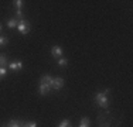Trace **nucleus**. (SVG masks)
<instances>
[{"instance_id":"obj_17","label":"nucleus","mask_w":133,"mask_h":127,"mask_svg":"<svg viewBox=\"0 0 133 127\" xmlns=\"http://www.w3.org/2000/svg\"><path fill=\"white\" fill-rule=\"evenodd\" d=\"M7 74V71H6V68H3V66H0V79H3Z\"/></svg>"},{"instance_id":"obj_8","label":"nucleus","mask_w":133,"mask_h":127,"mask_svg":"<svg viewBox=\"0 0 133 127\" xmlns=\"http://www.w3.org/2000/svg\"><path fill=\"white\" fill-rule=\"evenodd\" d=\"M17 24H18V21L16 20V18H11V20H9V21H7V27H9V28H14V27H17Z\"/></svg>"},{"instance_id":"obj_6","label":"nucleus","mask_w":133,"mask_h":127,"mask_svg":"<svg viewBox=\"0 0 133 127\" xmlns=\"http://www.w3.org/2000/svg\"><path fill=\"white\" fill-rule=\"evenodd\" d=\"M9 68L11 69V71H20L21 68H23V62H10L9 64Z\"/></svg>"},{"instance_id":"obj_18","label":"nucleus","mask_w":133,"mask_h":127,"mask_svg":"<svg viewBox=\"0 0 133 127\" xmlns=\"http://www.w3.org/2000/svg\"><path fill=\"white\" fill-rule=\"evenodd\" d=\"M16 14H17V17H18V18L23 17V11H21V10H16Z\"/></svg>"},{"instance_id":"obj_14","label":"nucleus","mask_w":133,"mask_h":127,"mask_svg":"<svg viewBox=\"0 0 133 127\" xmlns=\"http://www.w3.org/2000/svg\"><path fill=\"white\" fill-rule=\"evenodd\" d=\"M21 127H37V123L36 122H26L21 124Z\"/></svg>"},{"instance_id":"obj_4","label":"nucleus","mask_w":133,"mask_h":127,"mask_svg":"<svg viewBox=\"0 0 133 127\" xmlns=\"http://www.w3.org/2000/svg\"><path fill=\"white\" fill-rule=\"evenodd\" d=\"M51 86H50L48 83H40V88H38V92H40V95H48L50 93V90H51Z\"/></svg>"},{"instance_id":"obj_5","label":"nucleus","mask_w":133,"mask_h":127,"mask_svg":"<svg viewBox=\"0 0 133 127\" xmlns=\"http://www.w3.org/2000/svg\"><path fill=\"white\" fill-rule=\"evenodd\" d=\"M51 55L54 57V58H61L62 57V48L58 45H54L51 48Z\"/></svg>"},{"instance_id":"obj_10","label":"nucleus","mask_w":133,"mask_h":127,"mask_svg":"<svg viewBox=\"0 0 133 127\" xmlns=\"http://www.w3.org/2000/svg\"><path fill=\"white\" fill-rule=\"evenodd\" d=\"M6 65H7V59H6V55H4V54H0V66H3V68H4Z\"/></svg>"},{"instance_id":"obj_9","label":"nucleus","mask_w":133,"mask_h":127,"mask_svg":"<svg viewBox=\"0 0 133 127\" xmlns=\"http://www.w3.org/2000/svg\"><path fill=\"white\" fill-rule=\"evenodd\" d=\"M7 127H21V123L18 120H10Z\"/></svg>"},{"instance_id":"obj_3","label":"nucleus","mask_w":133,"mask_h":127,"mask_svg":"<svg viewBox=\"0 0 133 127\" xmlns=\"http://www.w3.org/2000/svg\"><path fill=\"white\" fill-rule=\"evenodd\" d=\"M50 86L54 88V89H57V90H59V89L64 86V79H62V78H52V82H51Z\"/></svg>"},{"instance_id":"obj_15","label":"nucleus","mask_w":133,"mask_h":127,"mask_svg":"<svg viewBox=\"0 0 133 127\" xmlns=\"http://www.w3.org/2000/svg\"><path fill=\"white\" fill-rule=\"evenodd\" d=\"M7 43H9V38L6 37V36H2V37H0V47H2V45H6Z\"/></svg>"},{"instance_id":"obj_19","label":"nucleus","mask_w":133,"mask_h":127,"mask_svg":"<svg viewBox=\"0 0 133 127\" xmlns=\"http://www.w3.org/2000/svg\"><path fill=\"white\" fill-rule=\"evenodd\" d=\"M2 28H3V27H2V23H0V33H2Z\"/></svg>"},{"instance_id":"obj_1","label":"nucleus","mask_w":133,"mask_h":127,"mask_svg":"<svg viewBox=\"0 0 133 127\" xmlns=\"http://www.w3.org/2000/svg\"><path fill=\"white\" fill-rule=\"evenodd\" d=\"M108 93H109V89H106L105 92H98L95 95V100L101 107H108V97H106Z\"/></svg>"},{"instance_id":"obj_12","label":"nucleus","mask_w":133,"mask_h":127,"mask_svg":"<svg viewBox=\"0 0 133 127\" xmlns=\"http://www.w3.org/2000/svg\"><path fill=\"white\" fill-rule=\"evenodd\" d=\"M58 65L59 66H66V65H68V59L62 58V57H61V58H58Z\"/></svg>"},{"instance_id":"obj_11","label":"nucleus","mask_w":133,"mask_h":127,"mask_svg":"<svg viewBox=\"0 0 133 127\" xmlns=\"http://www.w3.org/2000/svg\"><path fill=\"white\" fill-rule=\"evenodd\" d=\"M79 127H89V119L88 117H82Z\"/></svg>"},{"instance_id":"obj_16","label":"nucleus","mask_w":133,"mask_h":127,"mask_svg":"<svg viewBox=\"0 0 133 127\" xmlns=\"http://www.w3.org/2000/svg\"><path fill=\"white\" fill-rule=\"evenodd\" d=\"M58 127H71V122H69V120H62Z\"/></svg>"},{"instance_id":"obj_13","label":"nucleus","mask_w":133,"mask_h":127,"mask_svg":"<svg viewBox=\"0 0 133 127\" xmlns=\"http://www.w3.org/2000/svg\"><path fill=\"white\" fill-rule=\"evenodd\" d=\"M13 4L16 6V9H17V10H21V7H23L24 3L21 2V0H16V2H13Z\"/></svg>"},{"instance_id":"obj_7","label":"nucleus","mask_w":133,"mask_h":127,"mask_svg":"<svg viewBox=\"0 0 133 127\" xmlns=\"http://www.w3.org/2000/svg\"><path fill=\"white\" fill-rule=\"evenodd\" d=\"M40 82H41V83H48V85H51L52 76H50V75H43V76H41V79H40Z\"/></svg>"},{"instance_id":"obj_2","label":"nucleus","mask_w":133,"mask_h":127,"mask_svg":"<svg viewBox=\"0 0 133 127\" xmlns=\"http://www.w3.org/2000/svg\"><path fill=\"white\" fill-rule=\"evenodd\" d=\"M17 28H18V31H20L21 34H27L28 31H30V23L26 21V20H20L18 24H17Z\"/></svg>"}]
</instances>
